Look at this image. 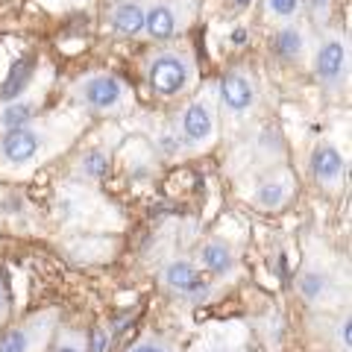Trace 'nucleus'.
I'll return each mask as SVG.
<instances>
[{"label": "nucleus", "instance_id": "nucleus-1", "mask_svg": "<svg viewBox=\"0 0 352 352\" xmlns=\"http://www.w3.org/2000/svg\"><path fill=\"white\" fill-rule=\"evenodd\" d=\"M144 82L150 94L162 97V100H176L197 88L200 71H197L194 50L182 41H162L156 50H150L141 65Z\"/></svg>", "mask_w": 352, "mask_h": 352}, {"label": "nucleus", "instance_id": "nucleus-2", "mask_svg": "<svg viewBox=\"0 0 352 352\" xmlns=\"http://www.w3.org/2000/svg\"><path fill=\"white\" fill-rule=\"evenodd\" d=\"M352 50H349V38L340 30H323L320 41L311 47V71L317 76L323 91L329 94H344L349 85V68H352Z\"/></svg>", "mask_w": 352, "mask_h": 352}, {"label": "nucleus", "instance_id": "nucleus-3", "mask_svg": "<svg viewBox=\"0 0 352 352\" xmlns=\"http://www.w3.org/2000/svg\"><path fill=\"white\" fill-rule=\"evenodd\" d=\"M74 100L91 115H126L132 109V91L118 74L94 71L74 85Z\"/></svg>", "mask_w": 352, "mask_h": 352}, {"label": "nucleus", "instance_id": "nucleus-4", "mask_svg": "<svg viewBox=\"0 0 352 352\" xmlns=\"http://www.w3.org/2000/svg\"><path fill=\"white\" fill-rule=\"evenodd\" d=\"M47 147H50V129L41 124L6 129L0 135V168L27 170L47 156Z\"/></svg>", "mask_w": 352, "mask_h": 352}, {"label": "nucleus", "instance_id": "nucleus-5", "mask_svg": "<svg viewBox=\"0 0 352 352\" xmlns=\"http://www.w3.org/2000/svg\"><path fill=\"white\" fill-rule=\"evenodd\" d=\"M176 135L182 141L185 153H203L214 144L217 138V103L212 94L194 97L179 112L176 120Z\"/></svg>", "mask_w": 352, "mask_h": 352}, {"label": "nucleus", "instance_id": "nucleus-6", "mask_svg": "<svg viewBox=\"0 0 352 352\" xmlns=\"http://www.w3.org/2000/svg\"><path fill=\"white\" fill-rule=\"evenodd\" d=\"M197 15V0H147L144 36L153 41H173L191 27Z\"/></svg>", "mask_w": 352, "mask_h": 352}, {"label": "nucleus", "instance_id": "nucleus-7", "mask_svg": "<svg viewBox=\"0 0 352 352\" xmlns=\"http://www.w3.org/2000/svg\"><path fill=\"white\" fill-rule=\"evenodd\" d=\"M159 285L176 300L200 302L206 296H212V285L206 282V273L200 264L188 256H173L159 267Z\"/></svg>", "mask_w": 352, "mask_h": 352}, {"label": "nucleus", "instance_id": "nucleus-8", "mask_svg": "<svg viewBox=\"0 0 352 352\" xmlns=\"http://www.w3.org/2000/svg\"><path fill=\"white\" fill-rule=\"evenodd\" d=\"M217 100L223 106L226 118L232 120H247L258 109V80L256 74L244 65H235L223 74L217 85Z\"/></svg>", "mask_w": 352, "mask_h": 352}, {"label": "nucleus", "instance_id": "nucleus-9", "mask_svg": "<svg viewBox=\"0 0 352 352\" xmlns=\"http://www.w3.org/2000/svg\"><path fill=\"white\" fill-rule=\"evenodd\" d=\"M311 32L302 24L300 18L288 21V24L276 27V36H273V56L282 65H294V68H302L311 59Z\"/></svg>", "mask_w": 352, "mask_h": 352}, {"label": "nucleus", "instance_id": "nucleus-10", "mask_svg": "<svg viewBox=\"0 0 352 352\" xmlns=\"http://www.w3.org/2000/svg\"><path fill=\"white\" fill-rule=\"evenodd\" d=\"M308 170H311V179L329 194H338L346 182V159H344V153L335 144H329V141L314 144L311 159H308Z\"/></svg>", "mask_w": 352, "mask_h": 352}, {"label": "nucleus", "instance_id": "nucleus-11", "mask_svg": "<svg viewBox=\"0 0 352 352\" xmlns=\"http://www.w3.org/2000/svg\"><path fill=\"white\" fill-rule=\"evenodd\" d=\"M296 194V182L291 170L285 168H276L270 173H264L261 179L252 185V194H250V206L261 208V212H279L285 208Z\"/></svg>", "mask_w": 352, "mask_h": 352}, {"label": "nucleus", "instance_id": "nucleus-12", "mask_svg": "<svg viewBox=\"0 0 352 352\" xmlns=\"http://www.w3.org/2000/svg\"><path fill=\"white\" fill-rule=\"evenodd\" d=\"M296 296L308 308H326L338 300V279L332 276V270L320 267V264H305L296 273Z\"/></svg>", "mask_w": 352, "mask_h": 352}, {"label": "nucleus", "instance_id": "nucleus-13", "mask_svg": "<svg viewBox=\"0 0 352 352\" xmlns=\"http://www.w3.org/2000/svg\"><path fill=\"white\" fill-rule=\"evenodd\" d=\"M50 329H53V314H38L24 323L9 326L0 335V352H36L41 340H47Z\"/></svg>", "mask_w": 352, "mask_h": 352}, {"label": "nucleus", "instance_id": "nucleus-14", "mask_svg": "<svg viewBox=\"0 0 352 352\" xmlns=\"http://www.w3.org/2000/svg\"><path fill=\"white\" fill-rule=\"evenodd\" d=\"M194 261L200 264V270L208 273V276L229 279V276H235V270H238V250L229 244L226 238L212 235L200 244V252H197Z\"/></svg>", "mask_w": 352, "mask_h": 352}, {"label": "nucleus", "instance_id": "nucleus-15", "mask_svg": "<svg viewBox=\"0 0 352 352\" xmlns=\"http://www.w3.org/2000/svg\"><path fill=\"white\" fill-rule=\"evenodd\" d=\"M144 15L147 0H115L106 12V21L118 38H138L144 36Z\"/></svg>", "mask_w": 352, "mask_h": 352}, {"label": "nucleus", "instance_id": "nucleus-16", "mask_svg": "<svg viewBox=\"0 0 352 352\" xmlns=\"http://www.w3.org/2000/svg\"><path fill=\"white\" fill-rule=\"evenodd\" d=\"M36 68H38V56L36 53H24L21 59L12 62V68H9L3 85H0V100L9 103V100H18L21 94L30 88L32 76H36Z\"/></svg>", "mask_w": 352, "mask_h": 352}, {"label": "nucleus", "instance_id": "nucleus-17", "mask_svg": "<svg viewBox=\"0 0 352 352\" xmlns=\"http://www.w3.org/2000/svg\"><path fill=\"white\" fill-rule=\"evenodd\" d=\"M36 100H24V97H18V100H9L3 109H0V124L3 129H15V126H27L32 124V118H36Z\"/></svg>", "mask_w": 352, "mask_h": 352}, {"label": "nucleus", "instance_id": "nucleus-18", "mask_svg": "<svg viewBox=\"0 0 352 352\" xmlns=\"http://www.w3.org/2000/svg\"><path fill=\"white\" fill-rule=\"evenodd\" d=\"M302 12V0H264V21L267 24H288Z\"/></svg>", "mask_w": 352, "mask_h": 352}, {"label": "nucleus", "instance_id": "nucleus-19", "mask_svg": "<svg viewBox=\"0 0 352 352\" xmlns=\"http://www.w3.org/2000/svg\"><path fill=\"white\" fill-rule=\"evenodd\" d=\"M80 173L85 176V179H103V176L109 173V153L103 150H91V153H85L82 162H80Z\"/></svg>", "mask_w": 352, "mask_h": 352}, {"label": "nucleus", "instance_id": "nucleus-20", "mask_svg": "<svg viewBox=\"0 0 352 352\" xmlns=\"http://www.w3.org/2000/svg\"><path fill=\"white\" fill-rule=\"evenodd\" d=\"M332 9H335V0H302V12L317 30H326L329 18H332Z\"/></svg>", "mask_w": 352, "mask_h": 352}, {"label": "nucleus", "instance_id": "nucleus-21", "mask_svg": "<svg viewBox=\"0 0 352 352\" xmlns=\"http://www.w3.org/2000/svg\"><path fill=\"white\" fill-rule=\"evenodd\" d=\"M329 340L335 344L338 352H349L352 349V320H349V314L335 317V326H332V335H329Z\"/></svg>", "mask_w": 352, "mask_h": 352}, {"label": "nucleus", "instance_id": "nucleus-22", "mask_svg": "<svg viewBox=\"0 0 352 352\" xmlns=\"http://www.w3.org/2000/svg\"><path fill=\"white\" fill-rule=\"evenodd\" d=\"M126 352H179V349H176L170 340H164L159 335H150L144 340H138V344H132Z\"/></svg>", "mask_w": 352, "mask_h": 352}, {"label": "nucleus", "instance_id": "nucleus-23", "mask_svg": "<svg viewBox=\"0 0 352 352\" xmlns=\"http://www.w3.org/2000/svg\"><path fill=\"white\" fill-rule=\"evenodd\" d=\"M50 352H85V340L76 332H65L62 340H56Z\"/></svg>", "mask_w": 352, "mask_h": 352}, {"label": "nucleus", "instance_id": "nucleus-24", "mask_svg": "<svg viewBox=\"0 0 352 352\" xmlns=\"http://www.w3.org/2000/svg\"><path fill=\"white\" fill-rule=\"evenodd\" d=\"M85 346H91V352H103V346H109V335L103 332V329H94V340L85 344Z\"/></svg>", "mask_w": 352, "mask_h": 352}, {"label": "nucleus", "instance_id": "nucleus-25", "mask_svg": "<svg viewBox=\"0 0 352 352\" xmlns=\"http://www.w3.org/2000/svg\"><path fill=\"white\" fill-rule=\"evenodd\" d=\"M250 38V30L247 27H238L235 32H232V44H238V47H241V44H244Z\"/></svg>", "mask_w": 352, "mask_h": 352}, {"label": "nucleus", "instance_id": "nucleus-26", "mask_svg": "<svg viewBox=\"0 0 352 352\" xmlns=\"http://www.w3.org/2000/svg\"><path fill=\"white\" fill-rule=\"evenodd\" d=\"M6 311H9V296H6V291H3V285H0V320L6 317Z\"/></svg>", "mask_w": 352, "mask_h": 352}, {"label": "nucleus", "instance_id": "nucleus-27", "mask_svg": "<svg viewBox=\"0 0 352 352\" xmlns=\"http://www.w3.org/2000/svg\"><path fill=\"white\" fill-rule=\"evenodd\" d=\"M203 352H238V349H232V346H226V344H212V346H206Z\"/></svg>", "mask_w": 352, "mask_h": 352}, {"label": "nucleus", "instance_id": "nucleus-28", "mask_svg": "<svg viewBox=\"0 0 352 352\" xmlns=\"http://www.w3.org/2000/svg\"><path fill=\"white\" fill-rule=\"evenodd\" d=\"M232 3H235V9H250L252 0H232Z\"/></svg>", "mask_w": 352, "mask_h": 352}]
</instances>
